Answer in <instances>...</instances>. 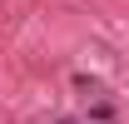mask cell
<instances>
[{
  "mask_svg": "<svg viewBox=\"0 0 129 124\" xmlns=\"http://www.w3.org/2000/svg\"><path fill=\"white\" fill-rule=\"evenodd\" d=\"M60 124H70V119H60Z\"/></svg>",
  "mask_w": 129,
  "mask_h": 124,
  "instance_id": "cell-1",
  "label": "cell"
}]
</instances>
